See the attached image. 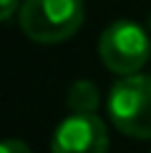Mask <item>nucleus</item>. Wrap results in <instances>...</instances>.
<instances>
[{"mask_svg":"<svg viewBox=\"0 0 151 153\" xmlns=\"http://www.w3.org/2000/svg\"><path fill=\"white\" fill-rule=\"evenodd\" d=\"M106 111L123 136L151 141V75H121L108 91Z\"/></svg>","mask_w":151,"mask_h":153,"instance_id":"nucleus-1","label":"nucleus"},{"mask_svg":"<svg viewBox=\"0 0 151 153\" xmlns=\"http://www.w3.org/2000/svg\"><path fill=\"white\" fill-rule=\"evenodd\" d=\"M18 20L33 43H63L83 25V0H23Z\"/></svg>","mask_w":151,"mask_h":153,"instance_id":"nucleus-2","label":"nucleus"},{"mask_svg":"<svg viewBox=\"0 0 151 153\" xmlns=\"http://www.w3.org/2000/svg\"><path fill=\"white\" fill-rule=\"evenodd\" d=\"M151 40L134 20H116L98 38V58L116 75H134L146 65Z\"/></svg>","mask_w":151,"mask_h":153,"instance_id":"nucleus-3","label":"nucleus"},{"mask_svg":"<svg viewBox=\"0 0 151 153\" xmlns=\"http://www.w3.org/2000/svg\"><path fill=\"white\" fill-rule=\"evenodd\" d=\"M50 153H108V131L96 113H71L53 133Z\"/></svg>","mask_w":151,"mask_h":153,"instance_id":"nucleus-4","label":"nucleus"},{"mask_svg":"<svg viewBox=\"0 0 151 153\" xmlns=\"http://www.w3.org/2000/svg\"><path fill=\"white\" fill-rule=\"evenodd\" d=\"M66 100L73 113H96L101 105V93L93 80H76L68 88Z\"/></svg>","mask_w":151,"mask_h":153,"instance_id":"nucleus-5","label":"nucleus"},{"mask_svg":"<svg viewBox=\"0 0 151 153\" xmlns=\"http://www.w3.org/2000/svg\"><path fill=\"white\" fill-rule=\"evenodd\" d=\"M0 153H33L28 148V143L25 141H18V138H8V141H3V148Z\"/></svg>","mask_w":151,"mask_h":153,"instance_id":"nucleus-6","label":"nucleus"},{"mask_svg":"<svg viewBox=\"0 0 151 153\" xmlns=\"http://www.w3.org/2000/svg\"><path fill=\"white\" fill-rule=\"evenodd\" d=\"M15 10H20V0H0V18L3 20H10Z\"/></svg>","mask_w":151,"mask_h":153,"instance_id":"nucleus-7","label":"nucleus"}]
</instances>
